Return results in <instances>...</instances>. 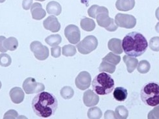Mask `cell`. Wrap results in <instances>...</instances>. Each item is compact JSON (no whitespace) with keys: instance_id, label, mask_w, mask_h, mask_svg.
<instances>
[{"instance_id":"1","label":"cell","mask_w":159,"mask_h":119,"mask_svg":"<svg viewBox=\"0 0 159 119\" xmlns=\"http://www.w3.org/2000/svg\"><path fill=\"white\" fill-rule=\"evenodd\" d=\"M31 105L36 115L41 118H48L56 113L58 101L54 95L42 91L33 99Z\"/></svg>"},{"instance_id":"2","label":"cell","mask_w":159,"mask_h":119,"mask_svg":"<svg viewBox=\"0 0 159 119\" xmlns=\"http://www.w3.org/2000/svg\"><path fill=\"white\" fill-rule=\"evenodd\" d=\"M148 42L140 33L133 31L126 35L122 41V48L126 54L131 57H140L146 51Z\"/></svg>"},{"instance_id":"3","label":"cell","mask_w":159,"mask_h":119,"mask_svg":"<svg viewBox=\"0 0 159 119\" xmlns=\"http://www.w3.org/2000/svg\"><path fill=\"white\" fill-rule=\"evenodd\" d=\"M88 12L89 16L97 19V24L101 27L111 32H114L117 29L118 26L116 25L114 20L109 16V11L107 8L93 5L88 9Z\"/></svg>"},{"instance_id":"4","label":"cell","mask_w":159,"mask_h":119,"mask_svg":"<svg viewBox=\"0 0 159 119\" xmlns=\"http://www.w3.org/2000/svg\"><path fill=\"white\" fill-rule=\"evenodd\" d=\"M115 82L110 74L101 72L92 82V88L98 95H107L114 89Z\"/></svg>"},{"instance_id":"5","label":"cell","mask_w":159,"mask_h":119,"mask_svg":"<svg viewBox=\"0 0 159 119\" xmlns=\"http://www.w3.org/2000/svg\"><path fill=\"white\" fill-rule=\"evenodd\" d=\"M141 100L146 105L155 107L159 105V83L150 82L145 83L140 91Z\"/></svg>"},{"instance_id":"6","label":"cell","mask_w":159,"mask_h":119,"mask_svg":"<svg viewBox=\"0 0 159 119\" xmlns=\"http://www.w3.org/2000/svg\"><path fill=\"white\" fill-rule=\"evenodd\" d=\"M98 46V40L93 35H89L85 37L81 42L77 44L76 48L82 54H89L96 50Z\"/></svg>"},{"instance_id":"7","label":"cell","mask_w":159,"mask_h":119,"mask_svg":"<svg viewBox=\"0 0 159 119\" xmlns=\"http://www.w3.org/2000/svg\"><path fill=\"white\" fill-rule=\"evenodd\" d=\"M23 89L25 94H37L45 89V86L44 84L38 83L35 79L33 77H28L23 83Z\"/></svg>"},{"instance_id":"8","label":"cell","mask_w":159,"mask_h":119,"mask_svg":"<svg viewBox=\"0 0 159 119\" xmlns=\"http://www.w3.org/2000/svg\"><path fill=\"white\" fill-rule=\"evenodd\" d=\"M115 22L118 27L126 29H132L136 25V19L130 15L118 13L115 17Z\"/></svg>"},{"instance_id":"9","label":"cell","mask_w":159,"mask_h":119,"mask_svg":"<svg viewBox=\"0 0 159 119\" xmlns=\"http://www.w3.org/2000/svg\"><path fill=\"white\" fill-rule=\"evenodd\" d=\"M30 50L36 59L40 61L46 60L49 56V50L39 41H34L30 44Z\"/></svg>"},{"instance_id":"10","label":"cell","mask_w":159,"mask_h":119,"mask_svg":"<svg viewBox=\"0 0 159 119\" xmlns=\"http://www.w3.org/2000/svg\"><path fill=\"white\" fill-rule=\"evenodd\" d=\"M65 37L72 44H78L80 40V31L75 25H69L65 29Z\"/></svg>"},{"instance_id":"11","label":"cell","mask_w":159,"mask_h":119,"mask_svg":"<svg viewBox=\"0 0 159 119\" xmlns=\"http://www.w3.org/2000/svg\"><path fill=\"white\" fill-rule=\"evenodd\" d=\"M76 87L82 90L88 89L91 84V76L89 72L86 71L81 72L75 79Z\"/></svg>"},{"instance_id":"12","label":"cell","mask_w":159,"mask_h":119,"mask_svg":"<svg viewBox=\"0 0 159 119\" xmlns=\"http://www.w3.org/2000/svg\"><path fill=\"white\" fill-rule=\"evenodd\" d=\"M83 101L85 106L93 107L97 105L99 102V96L92 90H86L83 96Z\"/></svg>"},{"instance_id":"13","label":"cell","mask_w":159,"mask_h":119,"mask_svg":"<svg viewBox=\"0 0 159 119\" xmlns=\"http://www.w3.org/2000/svg\"><path fill=\"white\" fill-rule=\"evenodd\" d=\"M43 25L46 29L52 32H58L60 30L61 25L58 22V20L56 16H50L46 18L43 22Z\"/></svg>"},{"instance_id":"14","label":"cell","mask_w":159,"mask_h":119,"mask_svg":"<svg viewBox=\"0 0 159 119\" xmlns=\"http://www.w3.org/2000/svg\"><path fill=\"white\" fill-rule=\"evenodd\" d=\"M9 95L11 100L13 103L19 104L23 102L24 100L25 95L23 90L18 87H13L9 92Z\"/></svg>"},{"instance_id":"15","label":"cell","mask_w":159,"mask_h":119,"mask_svg":"<svg viewBox=\"0 0 159 119\" xmlns=\"http://www.w3.org/2000/svg\"><path fill=\"white\" fill-rule=\"evenodd\" d=\"M108 49L116 54H121L123 53L122 41L119 38H113L110 39L108 43Z\"/></svg>"},{"instance_id":"16","label":"cell","mask_w":159,"mask_h":119,"mask_svg":"<svg viewBox=\"0 0 159 119\" xmlns=\"http://www.w3.org/2000/svg\"><path fill=\"white\" fill-rule=\"evenodd\" d=\"M135 0H117L116 7L120 11H129L134 7Z\"/></svg>"},{"instance_id":"17","label":"cell","mask_w":159,"mask_h":119,"mask_svg":"<svg viewBox=\"0 0 159 119\" xmlns=\"http://www.w3.org/2000/svg\"><path fill=\"white\" fill-rule=\"evenodd\" d=\"M31 12L33 18L37 20H41L46 16L45 11L43 9L42 5L39 3H35L31 6Z\"/></svg>"},{"instance_id":"18","label":"cell","mask_w":159,"mask_h":119,"mask_svg":"<svg viewBox=\"0 0 159 119\" xmlns=\"http://www.w3.org/2000/svg\"><path fill=\"white\" fill-rule=\"evenodd\" d=\"M123 61L127 66L128 72L132 73L137 68L138 64V60L134 57H131L126 55L123 57Z\"/></svg>"},{"instance_id":"19","label":"cell","mask_w":159,"mask_h":119,"mask_svg":"<svg viewBox=\"0 0 159 119\" xmlns=\"http://www.w3.org/2000/svg\"><path fill=\"white\" fill-rule=\"evenodd\" d=\"M114 98L118 102H124L128 96V91L124 87H118L114 89Z\"/></svg>"},{"instance_id":"20","label":"cell","mask_w":159,"mask_h":119,"mask_svg":"<svg viewBox=\"0 0 159 119\" xmlns=\"http://www.w3.org/2000/svg\"><path fill=\"white\" fill-rule=\"evenodd\" d=\"M46 11L50 15H59L61 12V7L56 2H50L46 6Z\"/></svg>"},{"instance_id":"21","label":"cell","mask_w":159,"mask_h":119,"mask_svg":"<svg viewBox=\"0 0 159 119\" xmlns=\"http://www.w3.org/2000/svg\"><path fill=\"white\" fill-rule=\"evenodd\" d=\"M80 25L82 29L86 31H92L95 28V23L94 20L89 18H84L82 19Z\"/></svg>"},{"instance_id":"22","label":"cell","mask_w":159,"mask_h":119,"mask_svg":"<svg viewBox=\"0 0 159 119\" xmlns=\"http://www.w3.org/2000/svg\"><path fill=\"white\" fill-rule=\"evenodd\" d=\"M3 46L7 50L15 51L17 49L18 46V42L17 39L15 37H9L5 38L3 42Z\"/></svg>"},{"instance_id":"23","label":"cell","mask_w":159,"mask_h":119,"mask_svg":"<svg viewBox=\"0 0 159 119\" xmlns=\"http://www.w3.org/2000/svg\"><path fill=\"white\" fill-rule=\"evenodd\" d=\"M116 65L110 63L107 61H102L99 66L98 70L101 72H108L110 74H113L116 70Z\"/></svg>"},{"instance_id":"24","label":"cell","mask_w":159,"mask_h":119,"mask_svg":"<svg viewBox=\"0 0 159 119\" xmlns=\"http://www.w3.org/2000/svg\"><path fill=\"white\" fill-rule=\"evenodd\" d=\"M62 41V38L59 35H52L49 37H46L45 39L46 43H47L52 47L58 46L59 44H61Z\"/></svg>"},{"instance_id":"25","label":"cell","mask_w":159,"mask_h":119,"mask_svg":"<svg viewBox=\"0 0 159 119\" xmlns=\"http://www.w3.org/2000/svg\"><path fill=\"white\" fill-rule=\"evenodd\" d=\"M115 117L117 119H126L129 116V111L125 106L119 105L116 108Z\"/></svg>"},{"instance_id":"26","label":"cell","mask_w":159,"mask_h":119,"mask_svg":"<svg viewBox=\"0 0 159 119\" xmlns=\"http://www.w3.org/2000/svg\"><path fill=\"white\" fill-rule=\"evenodd\" d=\"M102 61H107L110 63L113 64L114 65L118 64L121 61V57L118 55L117 54H114L113 52L108 53V54L106 55L103 59Z\"/></svg>"},{"instance_id":"27","label":"cell","mask_w":159,"mask_h":119,"mask_svg":"<svg viewBox=\"0 0 159 119\" xmlns=\"http://www.w3.org/2000/svg\"><path fill=\"white\" fill-rule=\"evenodd\" d=\"M102 111L98 107H93L90 108L88 112V117L91 119H99L102 117Z\"/></svg>"},{"instance_id":"28","label":"cell","mask_w":159,"mask_h":119,"mask_svg":"<svg viewBox=\"0 0 159 119\" xmlns=\"http://www.w3.org/2000/svg\"><path fill=\"white\" fill-rule=\"evenodd\" d=\"M137 70L140 74H147L150 70L151 65L150 63L146 60H142L138 63Z\"/></svg>"},{"instance_id":"29","label":"cell","mask_w":159,"mask_h":119,"mask_svg":"<svg viewBox=\"0 0 159 119\" xmlns=\"http://www.w3.org/2000/svg\"><path fill=\"white\" fill-rule=\"evenodd\" d=\"M75 92L73 89L69 87V86H65L61 89L60 95L61 97L65 100H69L74 96Z\"/></svg>"},{"instance_id":"30","label":"cell","mask_w":159,"mask_h":119,"mask_svg":"<svg viewBox=\"0 0 159 119\" xmlns=\"http://www.w3.org/2000/svg\"><path fill=\"white\" fill-rule=\"evenodd\" d=\"M76 54V48L75 46L68 44L64 46L62 48V54L66 57L74 56Z\"/></svg>"},{"instance_id":"31","label":"cell","mask_w":159,"mask_h":119,"mask_svg":"<svg viewBox=\"0 0 159 119\" xmlns=\"http://www.w3.org/2000/svg\"><path fill=\"white\" fill-rule=\"evenodd\" d=\"M11 62L12 60L10 55L5 54V53H2L0 54V65L2 67H9V65H11Z\"/></svg>"},{"instance_id":"32","label":"cell","mask_w":159,"mask_h":119,"mask_svg":"<svg viewBox=\"0 0 159 119\" xmlns=\"http://www.w3.org/2000/svg\"><path fill=\"white\" fill-rule=\"evenodd\" d=\"M149 48L154 51H159V37L151 38L149 41Z\"/></svg>"},{"instance_id":"33","label":"cell","mask_w":159,"mask_h":119,"mask_svg":"<svg viewBox=\"0 0 159 119\" xmlns=\"http://www.w3.org/2000/svg\"><path fill=\"white\" fill-rule=\"evenodd\" d=\"M148 118L149 119H159V105H157L149 112Z\"/></svg>"},{"instance_id":"34","label":"cell","mask_w":159,"mask_h":119,"mask_svg":"<svg viewBox=\"0 0 159 119\" xmlns=\"http://www.w3.org/2000/svg\"><path fill=\"white\" fill-rule=\"evenodd\" d=\"M61 47H59V46H54V47L51 48V55L54 58H58L61 55Z\"/></svg>"},{"instance_id":"35","label":"cell","mask_w":159,"mask_h":119,"mask_svg":"<svg viewBox=\"0 0 159 119\" xmlns=\"http://www.w3.org/2000/svg\"><path fill=\"white\" fill-rule=\"evenodd\" d=\"M18 114L17 112L15 110L11 109L7 112L3 117V118H16L18 117Z\"/></svg>"},{"instance_id":"36","label":"cell","mask_w":159,"mask_h":119,"mask_svg":"<svg viewBox=\"0 0 159 119\" xmlns=\"http://www.w3.org/2000/svg\"><path fill=\"white\" fill-rule=\"evenodd\" d=\"M33 3V0H24L22 3V7L24 9L28 10L30 9Z\"/></svg>"},{"instance_id":"37","label":"cell","mask_w":159,"mask_h":119,"mask_svg":"<svg viewBox=\"0 0 159 119\" xmlns=\"http://www.w3.org/2000/svg\"><path fill=\"white\" fill-rule=\"evenodd\" d=\"M104 118H116L115 113L111 110H108L105 112L104 113Z\"/></svg>"},{"instance_id":"38","label":"cell","mask_w":159,"mask_h":119,"mask_svg":"<svg viewBox=\"0 0 159 119\" xmlns=\"http://www.w3.org/2000/svg\"><path fill=\"white\" fill-rule=\"evenodd\" d=\"M5 37L0 36V51L2 53H5L7 51V50L3 46V42L5 41Z\"/></svg>"},{"instance_id":"39","label":"cell","mask_w":159,"mask_h":119,"mask_svg":"<svg viewBox=\"0 0 159 119\" xmlns=\"http://www.w3.org/2000/svg\"><path fill=\"white\" fill-rule=\"evenodd\" d=\"M155 16H156L157 19L159 21V7H158V8L157 9V10H156V12H155Z\"/></svg>"},{"instance_id":"40","label":"cell","mask_w":159,"mask_h":119,"mask_svg":"<svg viewBox=\"0 0 159 119\" xmlns=\"http://www.w3.org/2000/svg\"><path fill=\"white\" fill-rule=\"evenodd\" d=\"M155 30L158 33H159V22H158L155 26Z\"/></svg>"},{"instance_id":"41","label":"cell","mask_w":159,"mask_h":119,"mask_svg":"<svg viewBox=\"0 0 159 119\" xmlns=\"http://www.w3.org/2000/svg\"><path fill=\"white\" fill-rule=\"evenodd\" d=\"M5 0H0V3H3Z\"/></svg>"},{"instance_id":"42","label":"cell","mask_w":159,"mask_h":119,"mask_svg":"<svg viewBox=\"0 0 159 119\" xmlns=\"http://www.w3.org/2000/svg\"><path fill=\"white\" fill-rule=\"evenodd\" d=\"M2 82H0V89H1V88H2Z\"/></svg>"},{"instance_id":"43","label":"cell","mask_w":159,"mask_h":119,"mask_svg":"<svg viewBox=\"0 0 159 119\" xmlns=\"http://www.w3.org/2000/svg\"><path fill=\"white\" fill-rule=\"evenodd\" d=\"M37 1H40V2H44L45 0H37Z\"/></svg>"}]
</instances>
